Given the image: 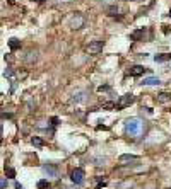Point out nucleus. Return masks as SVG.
<instances>
[{"label":"nucleus","mask_w":171,"mask_h":189,"mask_svg":"<svg viewBox=\"0 0 171 189\" xmlns=\"http://www.w3.org/2000/svg\"><path fill=\"white\" fill-rule=\"evenodd\" d=\"M125 131L130 136H139L142 133V121L139 118H128L125 121Z\"/></svg>","instance_id":"nucleus-1"},{"label":"nucleus","mask_w":171,"mask_h":189,"mask_svg":"<svg viewBox=\"0 0 171 189\" xmlns=\"http://www.w3.org/2000/svg\"><path fill=\"white\" fill-rule=\"evenodd\" d=\"M134 100H135L134 94H125V95H122V97H120V100L117 102V109H125V107H128L130 104H134Z\"/></svg>","instance_id":"nucleus-2"},{"label":"nucleus","mask_w":171,"mask_h":189,"mask_svg":"<svg viewBox=\"0 0 171 189\" xmlns=\"http://www.w3.org/2000/svg\"><path fill=\"white\" fill-rule=\"evenodd\" d=\"M84 177H86V174H84L82 169H74L72 174H70V179H72L74 184H82L84 182Z\"/></svg>","instance_id":"nucleus-3"},{"label":"nucleus","mask_w":171,"mask_h":189,"mask_svg":"<svg viewBox=\"0 0 171 189\" xmlns=\"http://www.w3.org/2000/svg\"><path fill=\"white\" fill-rule=\"evenodd\" d=\"M103 46H104L103 41H92L87 44V51L91 53V55H98V53L103 51Z\"/></svg>","instance_id":"nucleus-4"},{"label":"nucleus","mask_w":171,"mask_h":189,"mask_svg":"<svg viewBox=\"0 0 171 189\" xmlns=\"http://www.w3.org/2000/svg\"><path fill=\"white\" fill-rule=\"evenodd\" d=\"M144 72H145V68L142 65H134V67L128 68V75H132V77H140Z\"/></svg>","instance_id":"nucleus-5"},{"label":"nucleus","mask_w":171,"mask_h":189,"mask_svg":"<svg viewBox=\"0 0 171 189\" xmlns=\"http://www.w3.org/2000/svg\"><path fill=\"white\" fill-rule=\"evenodd\" d=\"M84 26V17L82 16H75L72 21H70V27L72 29H80V27Z\"/></svg>","instance_id":"nucleus-6"},{"label":"nucleus","mask_w":171,"mask_h":189,"mask_svg":"<svg viewBox=\"0 0 171 189\" xmlns=\"http://www.w3.org/2000/svg\"><path fill=\"white\" fill-rule=\"evenodd\" d=\"M130 162H137V157H135V155H127V153L120 157V164H122V165H128Z\"/></svg>","instance_id":"nucleus-7"},{"label":"nucleus","mask_w":171,"mask_h":189,"mask_svg":"<svg viewBox=\"0 0 171 189\" xmlns=\"http://www.w3.org/2000/svg\"><path fill=\"white\" fill-rule=\"evenodd\" d=\"M43 172L48 174L50 177H55V176H57V169H55L53 165H51V164H48V165L45 164V165H43Z\"/></svg>","instance_id":"nucleus-8"},{"label":"nucleus","mask_w":171,"mask_h":189,"mask_svg":"<svg viewBox=\"0 0 171 189\" xmlns=\"http://www.w3.org/2000/svg\"><path fill=\"white\" fill-rule=\"evenodd\" d=\"M157 102H161V104H168V102H171V94H168V92H161V94L157 95Z\"/></svg>","instance_id":"nucleus-9"},{"label":"nucleus","mask_w":171,"mask_h":189,"mask_svg":"<svg viewBox=\"0 0 171 189\" xmlns=\"http://www.w3.org/2000/svg\"><path fill=\"white\" fill-rule=\"evenodd\" d=\"M142 84H144V85H159L161 80L157 79V77H147V79H144Z\"/></svg>","instance_id":"nucleus-10"},{"label":"nucleus","mask_w":171,"mask_h":189,"mask_svg":"<svg viewBox=\"0 0 171 189\" xmlns=\"http://www.w3.org/2000/svg\"><path fill=\"white\" fill-rule=\"evenodd\" d=\"M9 46H11L12 51H16V50H19V48H21V41H19V39H16V38H11V39H9Z\"/></svg>","instance_id":"nucleus-11"},{"label":"nucleus","mask_w":171,"mask_h":189,"mask_svg":"<svg viewBox=\"0 0 171 189\" xmlns=\"http://www.w3.org/2000/svg\"><path fill=\"white\" fill-rule=\"evenodd\" d=\"M168 60H171L169 53H163V55H156L154 56V62H168Z\"/></svg>","instance_id":"nucleus-12"},{"label":"nucleus","mask_w":171,"mask_h":189,"mask_svg":"<svg viewBox=\"0 0 171 189\" xmlns=\"http://www.w3.org/2000/svg\"><path fill=\"white\" fill-rule=\"evenodd\" d=\"M31 143L34 145V147H43V140H41V138H38V136H33L31 138Z\"/></svg>","instance_id":"nucleus-13"},{"label":"nucleus","mask_w":171,"mask_h":189,"mask_svg":"<svg viewBox=\"0 0 171 189\" xmlns=\"http://www.w3.org/2000/svg\"><path fill=\"white\" fill-rule=\"evenodd\" d=\"M86 99V92H79V94H77V97H72V100H75V102H82V100Z\"/></svg>","instance_id":"nucleus-14"},{"label":"nucleus","mask_w":171,"mask_h":189,"mask_svg":"<svg viewBox=\"0 0 171 189\" xmlns=\"http://www.w3.org/2000/svg\"><path fill=\"white\" fill-rule=\"evenodd\" d=\"M46 188H50V182L45 181V179H41V181L38 182V189H46Z\"/></svg>","instance_id":"nucleus-15"},{"label":"nucleus","mask_w":171,"mask_h":189,"mask_svg":"<svg viewBox=\"0 0 171 189\" xmlns=\"http://www.w3.org/2000/svg\"><path fill=\"white\" fill-rule=\"evenodd\" d=\"M29 56H26V62H29V63H33L34 60H36V51H31V53H27Z\"/></svg>","instance_id":"nucleus-16"},{"label":"nucleus","mask_w":171,"mask_h":189,"mask_svg":"<svg viewBox=\"0 0 171 189\" xmlns=\"http://www.w3.org/2000/svg\"><path fill=\"white\" fill-rule=\"evenodd\" d=\"M113 107H117V104H113V102H104L103 104V109H113Z\"/></svg>","instance_id":"nucleus-17"},{"label":"nucleus","mask_w":171,"mask_h":189,"mask_svg":"<svg viewBox=\"0 0 171 189\" xmlns=\"http://www.w3.org/2000/svg\"><path fill=\"white\" fill-rule=\"evenodd\" d=\"M142 34H144V29H140V31L134 32V34H132V39H139V38L142 36Z\"/></svg>","instance_id":"nucleus-18"},{"label":"nucleus","mask_w":171,"mask_h":189,"mask_svg":"<svg viewBox=\"0 0 171 189\" xmlns=\"http://www.w3.org/2000/svg\"><path fill=\"white\" fill-rule=\"evenodd\" d=\"M5 174L9 177H16V170H14V169H5Z\"/></svg>","instance_id":"nucleus-19"},{"label":"nucleus","mask_w":171,"mask_h":189,"mask_svg":"<svg viewBox=\"0 0 171 189\" xmlns=\"http://www.w3.org/2000/svg\"><path fill=\"white\" fill-rule=\"evenodd\" d=\"M4 77H12V70L11 68L5 70V72H4Z\"/></svg>","instance_id":"nucleus-20"},{"label":"nucleus","mask_w":171,"mask_h":189,"mask_svg":"<svg viewBox=\"0 0 171 189\" xmlns=\"http://www.w3.org/2000/svg\"><path fill=\"white\" fill-rule=\"evenodd\" d=\"M0 186H2V189H5V188H7V181H5V179H2V182H0Z\"/></svg>","instance_id":"nucleus-21"},{"label":"nucleus","mask_w":171,"mask_h":189,"mask_svg":"<svg viewBox=\"0 0 171 189\" xmlns=\"http://www.w3.org/2000/svg\"><path fill=\"white\" fill-rule=\"evenodd\" d=\"M51 123H53V124H58V118H51Z\"/></svg>","instance_id":"nucleus-22"},{"label":"nucleus","mask_w":171,"mask_h":189,"mask_svg":"<svg viewBox=\"0 0 171 189\" xmlns=\"http://www.w3.org/2000/svg\"><path fill=\"white\" fill-rule=\"evenodd\" d=\"M16 189H22V186H21L19 182H16Z\"/></svg>","instance_id":"nucleus-23"},{"label":"nucleus","mask_w":171,"mask_h":189,"mask_svg":"<svg viewBox=\"0 0 171 189\" xmlns=\"http://www.w3.org/2000/svg\"><path fill=\"white\" fill-rule=\"evenodd\" d=\"M36 2H43V0H36Z\"/></svg>","instance_id":"nucleus-24"},{"label":"nucleus","mask_w":171,"mask_h":189,"mask_svg":"<svg viewBox=\"0 0 171 189\" xmlns=\"http://www.w3.org/2000/svg\"><path fill=\"white\" fill-rule=\"evenodd\" d=\"M169 17H171V10H169Z\"/></svg>","instance_id":"nucleus-25"}]
</instances>
